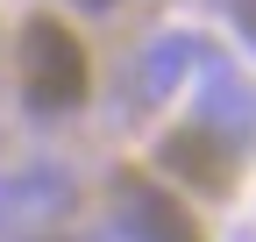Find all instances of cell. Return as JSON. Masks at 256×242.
Segmentation results:
<instances>
[{
	"mask_svg": "<svg viewBox=\"0 0 256 242\" xmlns=\"http://www.w3.org/2000/svg\"><path fill=\"white\" fill-rule=\"evenodd\" d=\"M14 93L28 114H78L92 93V64L78 28H64V14H28L14 36Z\"/></svg>",
	"mask_w": 256,
	"mask_h": 242,
	"instance_id": "1",
	"label": "cell"
},
{
	"mask_svg": "<svg viewBox=\"0 0 256 242\" xmlns=\"http://www.w3.org/2000/svg\"><path fill=\"white\" fill-rule=\"evenodd\" d=\"M156 164H164L171 178H185L192 192H206V200H228V192H235V150L220 142L206 121L171 128L164 142H156Z\"/></svg>",
	"mask_w": 256,
	"mask_h": 242,
	"instance_id": "2",
	"label": "cell"
},
{
	"mask_svg": "<svg viewBox=\"0 0 256 242\" xmlns=\"http://www.w3.org/2000/svg\"><path fill=\"white\" fill-rule=\"evenodd\" d=\"M121 221H128V235L136 242H206L200 235V221L178 206V192H164V186H150L142 171H121Z\"/></svg>",
	"mask_w": 256,
	"mask_h": 242,
	"instance_id": "3",
	"label": "cell"
},
{
	"mask_svg": "<svg viewBox=\"0 0 256 242\" xmlns=\"http://www.w3.org/2000/svg\"><path fill=\"white\" fill-rule=\"evenodd\" d=\"M235 28H242L249 43H256V0H235Z\"/></svg>",
	"mask_w": 256,
	"mask_h": 242,
	"instance_id": "4",
	"label": "cell"
},
{
	"mask_svg": "<svg viewBox=\"0 0 256 242\" xmlns=\"http://www.w3.org/2000/svg\"><path fill=\"white\" fill-rule=\"evenodd\" d=\"M78 8H114V0H78Z\"/></svg>",
	"mask_w": 256,
	"mask_h": 242,
	"instance_id": "5",
	"label": "cell"
}]
</instances>
